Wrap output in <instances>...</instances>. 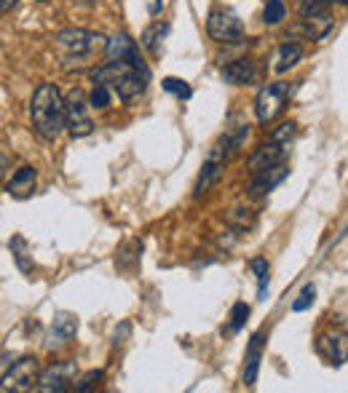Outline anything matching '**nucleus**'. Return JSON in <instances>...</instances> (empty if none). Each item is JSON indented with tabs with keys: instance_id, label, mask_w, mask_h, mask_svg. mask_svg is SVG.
<instances>
[{
	"instance_id": "412c9836",
	"label": "nucleus",
	"mask_w": 348,
	"mask_h": 393,
	"mask_svg": "<svg viewBox=\"0 0 348 393\" xmlns=\"http://www.w3.org/2000/svg\"><path fill=\"white\" fill-rule=\"evenodd\" d=\"M284 16H287V6H284V0H268V3H265V11H263V22L265 24H279Z\"/></svg>"
},
{
	"instance_id": "6e6552de",
	"label": "nucleus",
	"mask_w": 348,
	"mask_h": 393,
	"mask_svg": "<svg viewBox=\"0 0 348 393\" xmlns=\"http://www.w3.org/2000/svg\"><path fill=\"white\" fill-rule=\"evenodd\" d=\"M75 361H62L48 367L46 372H40L38 377V391L43 393H64L70 385H75Z\"/></svg>"
},
{
	"instance_id": "ddd939ff",
	"label": "nucleus",
	"mask_w": 348,
	"mask_h": 393,
	"mask_svg": "<svg viewBox=\"0 0 348 393\" xmlns=\"http://www.w3.org/2000/svg\"><path fill=\"white\" fill-rule=\"evenodd\" d=\"M263 346H265V334L254 332L249 346H247V367H244V382L254 385L257 382V372H260V358H263Z\"/></svg>"
},
{
	"instance_id": "dca6fc26",
	"label": "nucleus",
	"mask_w": 348,
	"mask_h": 393,
	"mask_svg": "<svg viewBox=\"0 0 348 393\" xmlns=\"http://www.w3.org/2000/svg\"><path fill=\"white\" fill-rule=\"evenodd\" d=\"M254 78V62L252 59H236L223 67V81L230 86H244Z\"/></svg>"
},
{
	"instance_id": "9d476101",
	"label": "nucleus",
	"mask_w": 348,
	"mask_h": 393,
	"mask_svg": "<svg viewBox=\"0 0 348 393\" xmlns=\"http://www.w3.org/2000/svg\"><path fill=\"white\" fill-rule=\"evenodd\" d=\"M105 54H108V59L129 62V64H137L140 70H147V67L142 64V57H140V48H137V43H134V40L126 35V33H118V35L110 38L108 48H105Z\"/></svg>"
},
{
	"instance_id": "cd10ccee",
	"label": "nucleus",
	"mask_w": 348,
	"mask_h": 393,
	"mask_svg": "<svg viewBox=\"0 0 348 393\" xmlns=\"http://www.w3.org/2000/svg\"><path fill=\"white\" fill-rule=\"evenodd\" d=\"M13 3H16V0H3V13H9L13 8Z\"/></svg>"
},
{
	"instance_id": "423d86ee",
	"label": "nucleus",
	"mask_w": 348,
	"mask_h": 393,
	"mask_svg": "<svg viewBox=\"0 0 348 393\" xmlns=\"http://www.w3.org/2000/svg\"><path fill=\"white\" fill-rule=\"evenodd\" d=\"M287 96H289V84H268L260 89V94L254 99V115L260 123H271L276 118L279 113L284 110L287 105Z\"/></svg>"
},
{
	"instance_id": "20e7f679",
	"label": "nucleus",
	"mask_w": 348,
	"mask_h": 393,
	"mask_svg": "<svg viewBox=\"0 0 348 393\" xmlns=\"http://www.w3.org/2000/svg\"><path fill=\"white\" fill-rule=\"evenodd\" d=\"M64 126L72 137H89L94 131V120L89 115V105L81 89H72L64 96Z\"/></svg>"
},
{
	"instance_id": "f03ea898",
	"label": "nucleus",
	"mask_w": 348,
	"mask_h": 393,
	"mask_svg": "<svg viewBox=\"0 0 348 393\" xmlns=\"http://www.w3.org/2000/svg\"><path fill=\"white\" fill-rule=\"evenodd\" d=\"M91 78L96 84H108L123 102H129V99H134V96H140L145 91L150 70H140L137 64H129V62L110 59L102 67H96L91 72Z\"/></svg>"
},
{
	"instance_id": "4468645a",
	"label": "nucleus",
	"mask_w": 348,
	"mask_h": 393,
	"mask_svg": "<svg viewBox=\"0 0 348 393\" xmlns=\"http://www.w3.org/2000/svg\"><path fill=\"white\" fill-rule=\"evenodd\" d=\"M332 24H335V19H332V11L327 8V11H322V13L305 16L301 27L308 40H325V38L332 33Z\"/></svg>"
},
{
	"instance_id": "c85d7f7f",
	"label": "nucleus",
	"mask_w": 348,
	"mask_h": 393,
	"mask_svg": "<svg viewBox=\"0 0 348 393\" xmlns=\"http://www.w3.org/2000/svg\"><path fill=\"white\" fill-rule=\"evenodd\" d=\"M327 6H335V3H340V6H348V0H325Z\"/></svg>"
},
{
	"instance_id": "b1692460",
	"label": "nucleus",
	"mask_w": 348,
	"mask_h": 393,
	"mask_svg": "<svg viewBox=\"0 0 348 393\" xmlns=\"http://www.w3.org/2000/svg\"><path fill=\"white\" fill-rule=\"evenodd\" d=\"M164 33H167V24H153V27H147V30L142 33V46L147 48V51H153V54H156L158 40L164 38Z\"/></svg>"
},
{
	"instance_id": "9b49d317",
	"label": "nucleus",
	"mask_w": 348,
	"mask_h": 393,
	"mask_svg": "<svg viewBox=\"0 0 348 393\" xmlns=\"http://www.w3.org/2000/svg\"><path fill=\"white\" fill-rule=\"evenodd\" d=\"M316 351H319L330 364L340 367L343 361H348V334L346 332L322 334V337L316 340Z\"/></svg>"
},
{
	"instance_id": "a878e982",
	"label": "nucleus",
	"mask_w": 348,
	"mask_h": 393,
	"mask_svg": "<svg viewBox=\"0 0 348 393\" xmlns=\"http://www.w3.org/2000/svg\"><path fill=\"white\" fill-rule=\"evenodd\" d=\"M164 89H167L169 94L180 96V99H188L191 96V86L185 84V81H180V78H164Z\"/></svg>"
},
{
	"instance_id": "7ed1b4c3",
	"label": "nucleus",
	"mask_w": 348,
	"mask_h": 393,
	"mask_svg": "<svg viewBox=\"0 0 348 393\" xmlns=\"http://www.w3.org/2000/svg\"><path fill=\"white\" fill-rule=\"evenodd\" d=\"M54 40L62 51L64 70H72V67L86 64V59H91L96 51H105L110 38L91 33V30H62V33H57Z\"/></svg>"
},
{
	"instance_id": "aec40b11",
	"label": "nucleus",
	"mask_w": 348,
	"mask_h": 393,
	"mask_svg": "<svg viewBox=\"0 0 348 393\" xmlns=\"http://www.w3.org/2000/svg\"><path fill=\"white\" fill-rule=\"evenodd\" d=\"M9 249H11L13 260H16V265H19V270L30 273V270H33V262L27 260V241H24L22 236H13L11 244H9Z\"/></svg>"
},
{
	"instance_id": "0eeeda50",
	"label": "nucleus",
	"mask_w": 348,
	"mask_h": 393,
	"mask_svg": "<svg viewBox=\"0 0 348 393\" xmlns=\"http://www.w3.org/2000/svg\"><path fill=\"white\" fill-rule=\"evenodd\" d=\"M206 33L217 43H236L244 35V24L228 8H215L209 13V19H206Z\"/></svg>"
},
{
	"instance_id": "f8f14e48",
	"label": "nucleus",
	"mask_w": 348,
	"mask_h": 393,
	"mask_svg": "<svg viewBox=\"0 0 348 393\" xmlns=\"http://www.w3.org/2000/svg\"><path fill=\"white\" fill-rule=\"evenodd\" d=\"M289 150V144L287 142H281V139H276V137H271L268 142L257 150V153L249 158V169H252V174L254 171H260V169H268V166H274V164H281L284 161V155H287Z\"/></svg>"
},
{
	"instance_id": "f3484780",
	"label": "nucleus",
	"mask_w": 348,
	"mask_h": 393,
	"mask_svg": "<svg viewBox=\"0 0 348 393\" xmlns=\"http://www.w3.org/2000/svg\"><path fill=\"white\" fill-rule=\"evenodd\" d=\"M75 332H78V319L70 316V313H57L54 324H51V334H48L51 337L48 346H54V340H60V346H64V343H70L75 337Z\"/></svg>"
},
{
	"instance_id": "c756f323",
	"label": "nucleus",
	"mask_w": 348,
	"mask_h": 393,
	"mask_svg": "<svg viewBox=\"0 0 348 393\" xmlns=\"http://www.w3.org/2000/svg\"><path fill=\"white\" fill-rule=\"evenodd\" d=\"M78 3H94V0H78Z\"/></svg>"
},
{
	"instance_id": "a211bd4d",
	"label": "nucleus",
	"mask_w": 348,
	"mask_h": 393,
	"mask_svg": "<svg viewBox=\"0 0 348 393\" xmlns=\"http://www.w3.org/2000/svg\"><path fill=\"white\" fill-rule=\"evenodd\" d=\"M301 59H303V46H301V43H284V46L279 48L274 70H276V72H287L289 67H295V64H298Z\"/></svg>"
},
{
	"instance_id": "1a4fd4ad",
	"label": "nucleus",
	"mask_w": 348,
	"mask_h": 393,
	"mask_svg": "<svg viewBox=\"0 0 348 393\" xmlns=\"http://www.w3.org/2000/svg\"><path fill=\"white\" fill-rule=\"evenodd\" d=\"M289 177V166L281 161V164H274V166L268 169H260V171H254L252 174V182H249V193L252 195H268V193L279 188L284 179Z\"/></svg>"
},
{
	"instance_id": "4be33fe9",
	"label": "nucleus",
	"mask_w": 348,
	"mask_h": 393,
	"mask_svg": "<svg viewBox=\"0 0 348 393\" xmlns=\"http://www.w3.org/2000/svg\"><path fill=\"white\" fill-rule=\"evenodd\" d=\"M110 91H113V89H110L108 84H96L94 91H91V96H89V105H91V108H96V110H108L110 108V99H113V96H110Z\"/></svg>"
},
{
	"instance_id": "2eb2a0df",
	"label": "nucleus",
	"mask_w": 348,
	"mask_h": 393,
	"mask_svg": "<svg viewBox=\"0 0 348 393\" xmlns=\"http://www.w3.org/2000/svg\"><path fill=\"white\" fill-rule=\"evenodd\" d=\"M33 190H35V169L33 166H22L6 182V193L13 198H27Z\"/></svg>"
},
{
	"instance_id": "39448f33",
	"label": "nucleus",
	"mask_w": 348,
	"mask_h": 393,
	"mask_svg": "<svg viewBox=\"0 0 348 393\" xmlns=\"http://www.w3.org/2000/svg\"><path fill=\"white\" fill-rule=\"evenodd\" d=\"M40 377V364L35 356H24L19 361H13L11 367L3 370V391L19 393L33 388V382H38Z\"/></svg>"
},
{
	"instance_id": "6ab92c4d",
	"label": "nucleus",
	"mask_w": 348,
	"mask_h": 393,
	"mask_svg": "<svg viewBox=\"0 0 348 393\" xmlns=\"http://www.w3.org/2000/svg\"><path fill=\"white\" fill-rule=\"evenodd\" d=\"M249 268H252V273L257 275V300H265L268 297V281H271V275H268V262L263 257H254L249 262Z\"/></svg>"
},
{
	"instance_id": "5701e85b",
	"label": "nucleus",
	"mask_w": 348,
	"mask_h": 393,
	"mask_svg": "<svg viewBox=\"0 0 348 393\" xmlns=\"http://www.w3.org/2000/svg\"><path fill=\"white\" fill-rule=\"evenodd\" d=\"M102 377H105V372L102 370H91V372H86L84 377L75 382L72 388H75V393H89V391H94L96 385L102 382Z\"/></svg>"
},
{
	"instance_id": "bb28decb",
	"label": "nucleus",
	"mask_w": 348,
	"mask_h": 393,
	"mask_svg": "<svg viewBox=\"0 0 348 393\" xmlns=\"http://www.w3.org/2000/svg\"><path fill=\"white\" fill-rule=\"evenodd\" d=\"M313 297H316V289H313L311 284L303 286V292L298 295V300L292 302V310H295V313H303V310H308L313 305Z\"/></svg>"
},
{
	"instance_id": "393cba45",
	"label": "nucleus",
	"mask_w": 348,
	"mask_h": 393,
	"mask_svg": "<svg viewBox=\"0 0 348 393\" xmlns=\"http://www.w3.org/2000/svg\"><path fill=\"white\" fill-rule=\"evenodd\" d=\"M247 319H249V305L247 302H236L233 310H230V329L239 332L241 326L247 324Z\"/></svg>"
},
{
	"instance_id": "f257e3e1",
	"label": "nucleus",
	"mask_w": 348,
	"mask_h": 393,
	"mask_svg": "<svg viewBox=\"0 0 348 393\" xmlns=\"http://www.w3.org/2000/svg\"><path fill=\"white\" fill-rule=\"evenodd\" d=\"M30 118H33V129L54 142L60 137L62 126H64V99H62L60 89L54 84H40L33 94V105H30Z\"/></svg>"
}]
</instances>
